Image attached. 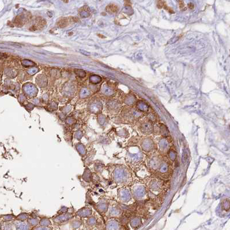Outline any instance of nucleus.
<instances>
[{"label": "nucleus", "mask_w": 230, "mask_h": 230, "mask_svg": "<svg viewBox=\"0 0 230 230\" xmlns=\"http://www.w3.org/2000/svg\"><path fill=\"white\" fill-rule=\"evenodd\" d=\"M91 214V209L88 207H84L79 210L77 215L81 217H88Z\"/></svg>", "instance_id": "1"}, {"label": "nucleus", "mask_w": 230, "mask_h": 230, "mask_svg": "<svg viewBox=\"0 0 230 230\" xmlns=\"http://www.w3.org/2000/svg\"><path fill=\"white\" fill-rule=\"evenodd\" d=\"M76 149L81 156H85L87 154V149H86L85 145L81 143L77 144L76 145Z\"/></svg>", "instance_id": "2"}, {"label": "nucleus", "mask_w": 230, "mask_h": 230, "mask_svg": "<svg viewBox=\"0 0 230 230\" xmlns=\"http://www.w3.org/2000/svg\"><path fill=\"white\" fill-rule=\"evenodd\" d=\"M82 178L86 182L91 181V179H92V174H91L90 171L88 168L86 169L84 174H83Z\"/></svg>", "instance_id": "3"}, {"label": "nucleus", "mask_w": 230, "mask_h": 230, "mask_svg": "<svg viewBox=\"0 0 230 230\" xmlns=\"http://www.w3.org/2000/svg\"><path fill=\"white\" fill-rule=\"evenodd\" d=\"M107 10L108 12L111 13H115L118 10V8L115 6V5H110V6L107 8Z\"/></svg>", "instance_id": "4"}, {"label": "nucleus", "mask_w": 230, "mask_h": 230, "mask_svg": "<svg viewBox=\"0 0 230 230\" xmlns=\"http://www.w3.org/2000/svg\"><path fill=\"white\" fill-rule=\"evenodd\" d=\"M28 215L27 213H21V214H20V215H19V219H20V220H25V219H26L28 217Z\"/></svg>", "instance_id": "5"}, {"label": "nucleus", "mask_w": 230, "mask_h": 230, "mask_svg": "<svg viewBox=\"0 0 230 230\" xmlns=\"http://www.w3.org/2000/svg\"><path fill=\"white\" fill-rule=\"evenodd\" d=\"M79 51H80V52H81V53L82 54L84 55H87V56H88V55H91V54L89 52L86 51H85V50H80Z\"/></svg>", "instance_id": "6"}, {"label": "nucleus", "mask_w": 230, "mask_h": 230, "mask_svg": "<svg viewBox=\"0 0 230 230\" xmlns=\"http://www.w3.org/2000/svg\"><path fill=\"white\" fill-rule=\"evenodd\" d=\"M67 210H68V209L67 208L63 207L61 209H60V211H61L63 213H65L66 212V211H67Z\"/></svg>", "instance_id": "7"}, {"label": "nucleus", "mask_w": 230, "mask_h": 230, "mask_svg": "<svg viewBox=\"0 0 230 230\" xmlns=\"http://www.w3.org/2000/svg\"><path fill=\"white\" fill-rule=\"evenodd\" d=\"M82 135L81 133H77V134L76 133V138L79 140L81 139V138H82Z\"/></svg>", "instance_id": "8"}, {"label": "nucleus", "mask_w": 230, "mask_h": 230, "mask_svg": "<svg viewBox=\"0 0 230 230\" xmlns=\"http://www.w3.org/2000/svg\"><path fill=\"white\" fill-rule=\"evenodd\" d=\"M189 7L191 9H193V8H194V5L192 4H189Z\"/></svg>", "instance_id": "9"}]
</instances>
